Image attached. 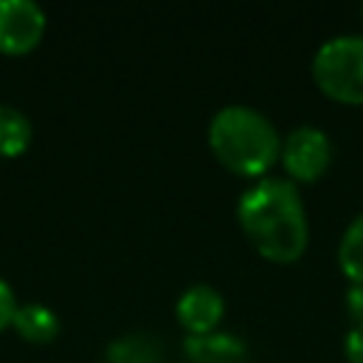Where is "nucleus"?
<instances>
[{
  "instance_id": "obj_1",
  "label": "nucleus",
  "mask_w": 363,
  "mask_h": 363,
  "mask_svg": "<svg viewBox=\"0 0 363 363\" xmlns=\"http://www.w3.org/2000/svg\"><path fill=\"white\" fill-rule=\"evenodd\" d=\"M238 227L247 241L275 264H292L306 252L309 244V218L303 207V196L292 179L284 176H261L235 204Z\"/></svg>"
},
{
  "instance_id": "obj_2",
  "label": "nucleus",
  "mask_w": 363,
  "mask_h": 363,
  "mask_svg": "<svg viewBox=\"0 0 363 363\" xmlns=\"http://www.w3.org/2000/svg\"><path fill=\"white\" fill-rule=\"evenodd\" d=\"M207 145L213 156L235 176H269L281 159V133L272 119L244 102L218 108L207 122Z\"/></svg>"
},
{
  "instance_id": "obj_3",
  "label": "nucleus",
  "mask_w": 363,
  "mask_h": 363,
  "mask_svg": "<svg viewBox=\"0 0 363 363\" xmlns=\"http://www.w3.org/2000/svg\"><path fill=\"white\" fill-rule=\"evenodd\" d=\"M312 79L335 102L363 105V34H337L318 45Z\"/></svg>"
},
{
  "instance_id": "obj_4",
  "label": "nucleus",
  "mask_w": 363,
  "mask_h": 363,
  "mask_svg": "<svg viewBox=\"0 0 363 363\" xmlns=\"http://www.w3.org/2000/svg\"><path fill=\"white\" fill-rule=\"evenodd\" d=\"M281 164L292 182H318L332 164V139L318 125H298L281 139Z\"/></svg>"
},
{
  "instance_id": "obj_5",
  "label": "nucleus",
  "mask_w": 363,
  "mask_h": 363,
  "mask_svg": "<svg viewBox=\"0 0 363 363\" xmlns=\"http://www.w3.org/2000/svg\"><path fill=\"white\" fill-rule=\"evenodd\" d=\"M45 11L34 0H0V54L23 57L45 34Z\"/></svg>"
},
{
  "instance_id": "obj_6",
  "label": "nucleus",
  "mask_w": 363,
  "mask_h": 363,
  "mask_svg": "<svg viewBox=\"0 0 363 363\" xmlns=\"http://www.w3.org/2000/svg\"><path fill=\"white\" fill-rule=\"evenodd\" d=\"M227 312L224 295L210 284H190L176 298V320L187 335H210Z\"/></svg>"
},
{
  "instance_id": "obj_7",
  "label": "nucleus",
  "mask_w": 363,
  "mask_h": 363,
  "mask_svg": "<svg viewBox=\"0 0 363 363\" xmlns=\"http://www.w3.org/2000/svg\"><path fill=\"white\" fill-rule=\"evenodd\" d=\"M187 363H247V343L235 332H210L184 337Z\"/></svg>"
},
{
  "instance_id": "obj_8",
  "label": "nucleus",
  "mask_w": 363,
  "mask_h": 363,
  "mask_svg": "<svg viewBox=\"0 0 363 363\" xmlns=\"http://www.w3.org/2000/svg\"><path fill=\"white\" fill-rule=\"evenodd\" d=\"M11 329L37 346H45L51 340H57L60 335V318L54 309H48L45 303H20L11 320Z\"/></svg>"
},
{
  "instance_id": "obj_9",
  "label": "nucleus",
  "mask_w": 363,
  "mask_h": 363,
  "mask_svg": "<svg viewBox=\"0 0 363 363\" xmlns=\"http://www.w3.org/2000/svg\"><path fill=\"white\" fill-rule=\"evenodd\" d=\"M105 363H162V343L145 332L122 335L108 343Z\"/></svg>"
},
{
  "instance_id": "obj_10",
  "label": "nucleus",
  "mask_w": 363,
  "mask_h": 363,
  "mask_svg": "<svg viewBox=\"0 0 363 363\" xmlns=\"http://www.w3.org/2000/svg\"><path fill=\"white\" fill-rule=\"evenodd\" d=\"M31 139H34V128H31L28 116L14 105L0 102V156L3 159L23 156L28 150Z\"/></svg>"
},
{
  "instance_id": "obj_11",
  "label": "nucleus",
  "mask_w": 363,
  "mask_h": 363,
  "mask_svg": "<svg viewBox=\"0 0 363 363\" xmlns=\"http://www.w3.org/2000/svg\"><path fill=\"white\" fill-rule=\"evenodd\" d=\"M337 264L349 284H363V210L346 224L337 244Z\"/></svg>"
},
{
  "instance_id": "obj_12",
  "label": "nucleus",
  "mask_w": 363,
  "mask_h": 363,
  "mask_svg": "<svg viewBox=\"0 0 363 363\" xmlns=\"http://www.w3.org/2000/svg\"><path fill=\"white\" fill-rule=\"evenodd\" d=\"M17 306H20V303H17L14 286H11L6 278H0V332H6V329L11 326Z\"/></svg>"
},
{
  "instance_id": "obj_13",
  "label": "nucleus",
  "mask_w": 363,
  "mask_h": 363,
  "mask_svg": "<svg viewBox=\"0 0 363 363\" xmlns=\"http://www.w3.org/2000/svg\"><path fill=\"white\" fill-rule=\"evenodd\" d=\"M346 315L354 326H363V284H349L346 289Z\"/></svg>"
},
{
  "instance_id": "obj_14",
  "label": "nucleus",
  "mask_w": 363,
  "mask_h": 363,
  "mask_svg": "<svg viewBox=\"0 0 363 363\" xmlns=\"http://www.w3.org/2000/svg\"><path fill=\"white\" fill-rule=\"evenodd\" d=\"M343 354L349 363H363V326H352L343 337Z\"/></svg>"
},
{
  "instance_id": "obj_15",
  "label": "nucleus",
  "mask_w": 363,
  "mask_h": 363,
  "mask_svg": "<svg viewBox=\"0 0 363 363\" xmlns=\"http://www.w3.org/2000/svg\"><path fill=\"white\" fill-rule=\"evenodd\" d=\"M360 20H363V6H360Z\"/></svg>"
}]
</instances>
